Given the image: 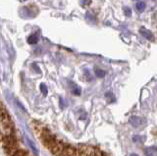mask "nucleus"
Here are the masks:
<instances>
[{"mask_svg":"<svg viewBox=\"0 0 157 156\" xmlns=\"http://www.w3.org/2000/svg\"><path fill=\"white\" fill-rule=\"evenodd\" d=\"M95 75L98 78H102V77L105 76V72L103 70H100V69H95Z\"/></svg>","mask_w":157,"mask_h":156,"instance_id":"6","label":"nucleus"},{"mask_svg":"<svg viewBox=\"0 0 157 156\" xmlns=\"http://www.w3.org/2000/svg\"><path fill=\"white\" fill-rule=\"evenodd\" d=\"M40 89H41L42 93H43L44 95H46V94H47V89H46V87H45V86H44V85H41V86H40Z\"/></svg>","mask_w":157,"mask_h":156,"instance_id":"9","label":"nucleus"},{"mask_svg":"<svg viewBox=\"0 0 157 156\" xmlns=\"http://www.w3.org/2000/svg\"><path fill=\"white\" fill-rule=\"evenodd\" d=\"M124 12H125L126 16L130 17L132 15V10H131V8H129V7H124Z\"/></svg>","mask_w":157,"mask_h":156,"instance_id":"8","label":"nucleus"},{"mask_svg":"<svg viewBox=\"0 0 157 156\" xmlns=\"http://www.w3.org/2000/svg\"><path fill=\"white\" fill-rule=\"evenodd\" d=\"M136 9H137V11H140V12H142L145 9V3L144 2H139V3H136Z\"/></svg>","mask_w":157,"mask_h":156,"instance_id":"3","label":"nucleus"},{"mask_svg":"<svg viewBox=\"0 0 157 156\" xmlns=\"http://www.w3.org/2000/svg\"><path fill=\"white\" fill-rule=\"evenodd\" d=\"M140 32L141 36H144V37L146 38V40H154V36L151 33V32L148 31V30H146L145 28H140Z\"/></svg>","mask_w":157,"mask_h":156,"instance_id":"1","label":"nucleus"},{"mask_svg":"<svg viewBox=\"0 0 157 156\" xmlns=\"http://www.w3.org/2000/svg\"><path fill=\"white\" fill-rule=\"evenodd\" d=\"M86 20H90V22H95L96 18H95V16H93L91 13L87 12V13H86Z\"/></svg>","mask_w":157,"mask_h":156,"instance_id":"7","label":"nucleus"},{"mask_svg":"<svg viewBox=\"0 0 157 156\" xmlns=\"http://www.w3.org/2000/svg\"><path fill=\"white\" fill-rule=\"evenodd\" d=\"M20 154H22V155H24V154H25V152H23V151H21V152H20Z\"/></svg>","mask_w":157,"mask_h":156,"instance_id":"10","label":"nucleus"},{"mask_svg":"<svg viewBox=\"0 0 157 156\" xmlns=\"http://www.w3.org/2000/svg\"><path fill=\"white\" fill-rule=\"evenodd\" d=\"M105 97H106V99H107L108 102H109V103H112V102L115 100L114 96H113V93H111V92H107Z\"/></svg>","mask_w":157,"mask_h":156,"instance_id":"5","label":"nucleus"},{"mask_svg":"<svg viewBox=\"0 0 157 156\" xmlns=\"http://www.w3.org/2000/svg\"><path fill=\"white\" fill-rule=\"evenodd\" d=\"M37 40H38V38H37V36L36 35L31 36L29 37V40H28L29 43H32V44H33V43H36Z\"/></svg>","mask_w":157,"mask_h":156,"instance_id":"4","label":"nucleus"},{"mask_svg":"<svg viewBox=\"0 0 157 156\" xmlns=\"http://www.w3.org/2000/svg\"><path fill=\"white\" fill-rule=\"evenodd\" d=\"M146 156H157V147H149L145 149Z\"/></svg>","mask_w":157,"mask_h":156,"instance_id":"2","label":"nucleus"}]
</instances>
